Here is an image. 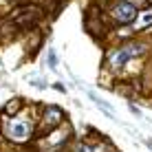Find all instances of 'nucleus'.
<instances>
[{"mask_svg":"<svg viewBox=\"0 0 152 152\" xmlns=\"http://www.w3.org/2000/svg\"><path fill=\"white\" fill-rule=\"evenodd\" d=\"M49 64H51V69H57V57H55V51H49Z\"/></svg>","mask_w":152,"mask_h":152,"instance_id":"obj_8","label":"nucleus"},{"mask_svg":"<svg viewBox=\"0 0 152 152\" xmlns=\"http://www.w3.org/2000/svg\"><path fill=\"white\" fill-rule=\"evenodd\" d=\"M115 18L119 20V22H132L134 18H137V7H134L132 2H119L117 7L113 9Z\"/></svg>","mask_w":152,"mask_h":152,"instance_id":"obj_3","label":"nucleus"},{"mask_svg":"<svg viewBox=\"0 0 152 152\" xmlns=\"http://www.w3.org/2000/svg\"><path fill=\"white\" fill-rule=\"evenodd\" d=\"M148 24H152V9H148V11L141 13V18H139V22H137V29H145Z\"/></svg>","mask_w":152,"mask_h":152,"instance_id":"obj_5","label":"nucleus"},{"mask_svg":"<svg viewBox=\"0 0 152 152\" xmlns=\"http://www.w3.org/2000/svg\"><path fill=\"white\" fill-rule=\"evenodd\" d=\"M143 51H145L143 44H126V46H121L119 51H115V53L110 55V64H113V66H124L128 60L141 55Z\"/></svg>","mask_w":152,"mask_h":152,"instance_id":"obj_1","label":"nucleus"},{"mask_svg":"<svg viewBox=\"0 0 152 152\" xmlns=\"http://www.w3.org/2000/svg\"><path fill=\"white\" fill-rule=\"evenodd\" d=\"M31 130L33 126L31 121H24V119H13V121L7 124V137L13 141H27L31 137Z\"/></svg>","mask_w":152,"mask_h":152,"instance_id":"obj_2","label":"nucleus"},{"mask_svg":"<svg viewBox=\"0 0 152 152\" xmlns=\"http://www.w3.org/2000/svg\"><path fill=\"white\" fill-rule=\"evenodd\" d=\"M75 152H102V150H97V148H91L88 143H80L75 148Z\"/></svg>","mask_w":152,"mask_h":152,"instance_id":"obj_7","label":"nucleus"},{"mask_svg":"<svg viewBox=\"0 0 152 152\" xmlns=\"http://www.w3.org/2000/svg\"><path fill=\"white\" fill-rule=\"evenodd\" d=\"M62 117H64V113H62L60 108H55V106L46 108V113H44V121H42V130H51L55 124H60V121H62Z\"/></svg>","mask_w":152,"mask_h":152,"instance_id":"obj_4","label":"nucleus"},{"mask_svg":"<svg viewBox=\"0 0 152 152\" xmlns=\"http://www.w3.org/2000/svg\"><path fill=\"white\" fill-rule=\"evenodd\" d=\"M20 106H22L20 99H13V102H9L7 106H4V113H7V115H15V113L20 110Z\"/></svg>","mask_w":152,"mask_h":152,"instance_id":"obj_6","label":"nucleus"},{"mask_svg":"<svg viewBox=\"0 0 152 152\" xmlns=\"http://www.w3.org/2000/svg\"><path fill=\"white\" fill-rule=\"evenodd\" d=\"M145 145H148V148L152 150V139H148V141H145Z\"/></svg>","mask_w":152,"mask_h":152,"instance_id":"obj_9","label":"nucleus"}]
</instances>
